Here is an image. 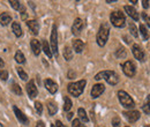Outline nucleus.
Returning <instances> with one entry per match:
<instances>
[{"mask_svg":"<svg viewBox=\"0 0 150 127\" xmlns=\"http://www.w3.org/2000/svg\"><path fill=\"white\" fill-rule=\"evenodd\" d=\"M102 79H104V80H105L109 84H111V86H115V84L119 82V76H118V74L115 72H113V71H104V72H99L98 74L95 75V80L99 81V80H102Z\"/></svg>","mask_w":150,"mask_h":127,"instance_id":"obj_1","label":"nucleus"},{"mask_svg":"<svg viewBox=\"0 0 150 127\" xmlns=\"http://www.w3.org/2000/svg\"><path fill=\"white\" fill-rule=\"evenodd\" d=\"M86 80H81V81H77V82H72L67 86V90L68 92L74 96V97H79L83 90H84V87H86Z\"/></svg>","mask_w":150,"mask_h":127,"instance_id":"obj_2","label":"nucleus"},{"mask_svg":"<svg viewBox=\"0 0 150 127\" xmlns=\"http://www.w3.org/2000/svg\"><path fill=\"white\" fill-rule=\"evenodd\" d=\"M109 35H110V28L106 23H103L97 33V44L99 46H104L109 39Z\"/></svg>","mask_w":150,"mask_h":127,"instance_id":"obj_3","label":"nucleus"},{"mask_svg":"<svg viewBox=\"0 0 150 127\" xmlns=\"http://www.w3.org/2000/svg\"><path fill=\"white\" fill-rule=\"evenodd\" d=\"M118 98H119V102L120 104L125 108V109H133L135 106V103L133 101L131 96L124 90H119L118 91Z\"/></svg>","mask_w":150,"mask_h":127,"instance_id":"obj_4","label":"nucleus"},{"mask_svg":"<svg viewBox=\"0 0 150 127\" xmlns=\"http://www.w3.org/2000/svg\"><path fill=\"white\" fill-rule=\"evenodd\" d=\"M110 21L114 27L117 28H122L125 27L126 24V18L124 15V13H121L120 11H115L111 13V16H110Z\"/></svg>","mask_w":150,"mask_h":127,"instance_id":"obj_5","label":"nucleus"},{"mask_svg":"<svg viewBox=\"0 0 150 127\" xmlns=\"http://www.w3.org/2000/svg\"><path fill=\"white\" fill-rule=\"evenodd\" d=\"M51 51L53 55L58 57V34H57V26L53 24L52 27V33H51Z\"/></svg>","mask_w":150,"mask_h":127,"instance_id":"obj_6","label":"nucleus"},{"mask_svg":"<svg viewBox=\"0 0 150 127\" xmlns=\"http://www.w3.org/2000/svg\"><path fill=\"white\" fill-rule=\"evenodd\" d=\"M121 66H122V71H124V73H125L127 76L133 77V76L135 75V66H134V64L132 62L131 60L125 61Z\"/></svg>","mask_w":150,"mask_h":127,"instance_id":"obj_7","label":"nucleus"},{"mask_svg":"<svg viewBox=\"0 0 150 127\" xmlns=\"http://www.w3.org/2000/svg\"><path fill=\"white\" fill-rule=\"evenodd\" d=\"M13 111H14V113H15V117L18 118V120H19L21 124H23V125H28V124H29V119L27 118V116H25L16 105H13Z\"/></svg>","mask_w":150,"mask_h":127,"instance_id":"obj_8","label":"nucleus"},{"mask_svg":"<svg viewBox=\"0 0 150 127\" xmlns=\"http://www.w3.org/2000/svg\"><path fill=\"white\" fill-rule=\"evenodd\" d=\"M132 52H133V55H134L139 61H143V60H144V52H143V50L141 49L140 45L134 44V45L132 46Z\"/></svg>","mask_w":150,"mask_h":127,"instance_id":"obj_9","label":"nucleus"},{"mask_svg":"<svg viewBox=\"0 0 150 127\" xmlns=\"http://www.w3.org/2000/svg\"><path fill=\"white\" fill-rule=\"evenodd\" d=\"M83 27H84L83 21L81 18H75L74 23L72 26V33L74 35H80L81 31H82V29H83Z\"/></svg>","mask_w":150,"mask_h":127,"instance_id":"obj_10","label":"nucleus"},{"mask_svg":"<svg viewBox=\"0 0 150 127\" xmlns=\"http://www.w3.org/2000/svg\"><path fill=\"white\" fill-rule=\"evenodd\" d=\"M27 92H28L30 98H35L38 95V90L36 84H35V81L31 80V81L28 82V84H27Z\"/></svg>","mask_w":150,"mask_h":127,"instance_id":"obj_11","label":"nucleus"},{"mask_svg":"<svg viewBox=\"0 0 150 127\" xmlns=\"http://www.w3.org/2000/svg\"><path fill=\"white\" fill-rule=\"evenodd\" d=\"M126 119L129 121V123H135L136 120L140 119V112L136 111V110H131V111H127V112H124Z\"/></svg>","mask_w":150,"mask_h":127,"instance_id":"obj_12","label":"nucleus"},{"mask_svg":"<svg viewBox=\"0 0 150 127\" xmlns=\"http://www.w3.org/2000/svg\"><path fill=\"white\" fill-rule=\"evenodd\" d=\"M104 90H105V86H104V84H102V83L95 84L94 87H93V89H91V97H93V98L99 97V96L104 92Z\"/></svg>","mask_w":150,"mask_h":127,"instance_id":"obj_13","label":"nucleus"},{"mask_svg":"<svg viewBox=\"0 0 150 127\" xmlns=\"http://www.w3.org/2000/svg\"><path fill=\"white\" fill-rule=\"evenodd\" d=\"M44 84H45V88L47 89V91H50V94H56L58 91V84L51 79H46Z\"/></svg>","mask_w":150,"mask_h":127,"instance_id":"obj_14","label":"nucleus"},{"mask_svg":"<svg viewBox=\"0 0 150 127\" xmlns=\"http://www.w3.org/2000/svg\"><path fill=\"white\" fill-rule=\"evenodd\" d=\"M27 26H28V28L30 29V31L34 35H38V33H39V23H38L36 20H29V21H27Z\"/></svg>","mask_w":150,"mask_h":127,"instance_id":"obj_15","label":"nucleus"},{"mask_svg":"<svg viewBox=\"0 0 150 127\" xmlns=\"http://www.w3.org/2000/svg\"><path fill=\"white\" fill-rule=\"evenodd\" d=\"M124 8H125L126 13H127L134 21H139V18H139V13L136 12V9H135L134 7H132V6H125Z\"/></svg>","mask_w":150,"mask_h":127,"instance_id":"obj_16","label":"nucleus"},{"mask_svg":"<svg viewBox=\"0 0 150 127\" xmlns=\"http://www.w3.org/2000/svg\"><path fill=\"white\" fill-rule=\"evenodd\" d=\"M30 46H31V50H33V52H34L35 55H38L40 53V43L36 38L30 40Z\"/></svg>","mask_w":150,"mask_h":127,"instance_id":"obj_17","label":"nucleus"},{"mask_svg":"<svg viewBox=\"0 0 150 127\" xmlns=\"http://www.w3.org/2000/svg\"><path fill=\"white\" fill-rule=\"evenodd\" d=\"M73 49L75 50V52L81 53L84 49V43L81 39H74L73 40Z\"/></svg>","mask_w":150,"mask_h":127,"instance_id":"obj_18","label":"nucleus"},{"mask_svg":"<svg viewBox=\"0 0 150 127\" xmlns=\"http://www.w3.org/2000/svg\"><path fill=\"white\" fill-rule=\"evenodd\" d=\"M12 22V16L8 13H2L0 15V24L1 26H8Z\"/></svg>","mask_w":150,"mask_h":127,"instance_id":"obj_19","label":"nucleus"},{"mask_svg":"<svg viewBox=\"0 0 150 127\" xmlns=\"http://www.w3.org/2000/svg\"><path fill=\"white\" fill-rule=\"evenodd\" d=\"M12 31L14 33V35L16 37H21L22 36V29H21V26H20L19 22H13L12 23Z\"/></svg>","mask_w":150,"mask_h":127,"instance_id":"obj_20","label":"nucleus"},{"mask_svg":"<svg viewBox=\"0 0 150 127\" xmlns=\"http://www.w3.org/2000/svg\"><path fill=\"white\" fill-rule=\"evenodd\" d=\"M47 110H49V114L50 116H54L57 113V111H58V106H57V104L54 102L50 101V102H47Z\"/></svg>","mask_w":150,"mask_h":127,"instance_id":"obj_21","label":"nucleus"},{"mask_svg":"<svg viewBox=\"0 0 150 127\" xmlns=\"http://www.w3.org/2000/svg\"><path fill=\"white\" fill-rule=\"evenodd\" d=\"M42 45H43V51H44V53L51 59V58H52V51H51V49H50V45H49L47 40L44 39L43 43H42Z\"/></svg>","mask_w":150,"mask_h":127,"instance_id":"obj_22","label":"nucleus"},{"mask_svg":"<svg viewBox=\"0 0 150 127\" xmlns=\"http://www.w3.org/2000/svg\"><path fill=\"white\" fill-rule=\"evenodd\" d=\"M64 58L67 61H69V60L73 59V52H72V50H71L69 46H65V49H64Z\"/></svg>","mask_w":150,"mask_h":127,"instance_id":"obj_23","label":"nucleus"},{"mask_svg":"<svg viewBox=\"0 0 150 127\" xmlns=\"http://www.w3.org/2000/svg\"><path fill=\"white\" fill-rule=\"evenodd\" d=\"M77 113H79V117H80V119H81L83 123H87V121H89V118H88V116H87V113H86L84 109L80 108V109L77 110Z\"/></svg>","mask_w":150,"mask_h":127,"instance_id":"obj_24","label":"nucleus"},{"mask_svg":"<svg viewBox=\"0 0 150 127\" xmlns=\"http://www.w3.org/2000/svg\"><path fill=\"white\" fill-rule=\"evenodd\" d=\"M14 59H15L16 62H19V64H24V62H25V58H24V55H23V53H22L21 51H16Z\"/></svg>","mask_w":150,"mask_h":127,"instance_id":"obj_25","label":"nucleus"},{"mask_svg":"<svg viewBox=\"0 0 150 127\" xmlns=\"http://www.w3.org/2000/svg\"><path fill=\"white\" fill-rule=\"evenodd\" d=\"M64 99H65V104H64V110H65L66 112H68L69 110L72 109V105H73V104H72V101H71V98H69V97H67V96H66V97H65Z\"/></svg>","mask_w":150,"mask_h":127,"instance_id":"obj_26","label":"nucleus"},{"mask_svg":"<svg viewBox=\"0 0 150 127\" xmlns=\"http://www.w3.org/2000/svg\"><path fill=\"white\" fill-rule=\"evenodd\" d=\"M140 31H141L142 37H143L144 40H147V39L149 38V33H148V30H147V28H146L144 24H141V26H140Z\"/></svg>","mask_w":150,"mask_h":127,"instance_id":"obj_27","label":"nucleus"},{"mask_svg":"<svg viewBox=\"0 0 150 127\" xmlns=\"http://www.w3.org/2000/svg\"><path fill=\"white\" fill-rule=\"evenodd\" d=\"M142 110L146 112V114H150V95L147 97L146 103H144V105L142 106Z\"/></svg>","mask_w":150,"mask_h":127,"instance_id":"obj_28","label":"nucleus"},{"mask_svg":"<svg viewBox=\"0 0 150 127\" xmlns=\"http://www.w3.org/2000/svg\"><path fill=\"white\" fill-rule=\"evenodd\" d=\"M12 90H13L14 94H16L18 96L22 95V89H21V87H20L18 83H12Z\"/></svg>","mask_w":150,"mask_h":127,"instance_id":"obj_29","label":"nucleus"},{"mask_svg":"<svg viewBox=\"0 0 150 127\" xmlns=\"http://www.w3.org/2000/svg\"><path fill=\"white\" fill-rule=\"evenodd\" d=\"M115 55H117L118 58H124V57H126V50H125L122 46H120V48L115 51Z\"/></svg>","mask_w":150,"mask_h":127,"instance_id":"obj_30","label":"nucleus"},{"mask_svg":"<svg viewBox=\"0 0 150 127\" xmlns=\"http://www.w3.org/2000/svg\"><path fill=\"white\" fill-rule=\"evenodd\" d=\"M18 73H19V76L23 81H27V80H28V74L24 72L21 67H18Z\"/></svg>","mask_w":150,"mask_h":127,"instance_id":"obj_31","label":"nucleus"},{"mask_svg":"<svg viewBox=\"0 0 150 127\" xmlns=\"http://www.w3.org/2000/svg\"><path fill=\"white\" fill-rule=\"evenodd\" d=\"M129 30H131V34L133 35L134 37H136L137 38V36H139V34H137V29H136V27H135V24L134 23H129Z\"/></svg>","mask_w":150,"mask_h":127,"instance_id":"obj_32","label":"nucleus"},{"mask_svg":"<svg viewBox=\"0 0 150 127\" xmlns=\"http://www.w3.org/2000/svg\"><path fill=\"white\" fill-rule=\"evenodd\" d=\"M9 4H11V6L14 8V9H20V7H21V2L18 1V0H9Z\"/></svg>","mask_w":150,"mask_h":127,"instance_id":"obj_33","label":"nucleus"},{"mask_svg":"<svg viewBox=\"0 0 150 127\" xmlns=\"http://www.w3.org/2000/svg\"><path fill=\"white\" fill-rule=\"evenodd\" d=\"M35 109H36V112H37L38 114H42V112H43V105H42L40 102H35Z\"/></svg>","mask_w":150,"mask_h":127,"instance_id":"obj_34","label":"nucleus"},{"mask_svg":"<svg viewBox=\"0 0 150 127\" xmlns=\"http://www.w3.org/2000/svg\"><path fill=\"white\" fill-rule=\"evenodd\" d=\"M72 126L73 127H86L84 124H82V121L80 119H74L73 123H72Z\"/></svg>","mask_w":150,"mask_h":127,"instance_id":"obj_35","label":"nucleus"},{"mask_svg":"<svg viewBox=\"0 0 150 127\" xmlns=\"http://www.w3.org/2000/svg\"><path fill=\"white\" fill-rule=\"evenodd\" d=\"M0 79L4 80V81H6L8 79V72L5 71V70H0Z\"/></svg>","mask_w":150,"mask_h":127,"instance_id":"obj_36","label":"nucleus"},{"mask_svg":"<svg viewBox=\"0 0 150 127\" xmlns=\"http://www.w3.org/2000/svg\"><path fill=\"white\" fill-rule=\"evenodd\" d=\"M112 126L113 127H121V123H120V119L118 117H114L112 119Z\"/></svg>","mask_w":150,"mask_h":127,"instance_id":"obj_37","label":"nucleus"},{"mask_svg":"<svg viewBox=\"0 0 150 127\" xmlns=\"http://www.w3.org/2000/svg\"><path fill=\"white\" fill-rule=\"evenodd\" d=\"M142 18L147 22V24H148V27H150V18L146 14V13H142Z\"/></svg>","mask_w":150,"mask_h":127,"instance_id":"obj_38","label":"nucleus"},{"mask_svg":"<svg viewBox=\"0 0 150 127\" xmlns=\"http://www.w3.org/2000/svg\"><path fill=\"white\" fill-rule=\"evenodd\" d=\"M142 6H143V8H146V9H147V8L149 7V1L143 0V1H142Z\"/></svg>","mask_w":150,"mask_h":127,"instance_id":"obj_39","label":"nucleus"},{"mask_svg":"<svg viewBox=\"0 0 150 127\" xmlns=\"http://www.w3.org/2000/svg\"><path fill=\"white\" fill-rule=\"evenodd\" d=\"M56 127H67V126H65L60 120H57L56 121Z\"/></svg>","mask_w":150,"mask_h":127,"instance_id":"obj_40","label":"nucleus"},{"mask_svg":"<svg viewBox=\"0 0 150 127\" xmlns=\"http://www.w3.org/2000/svg\"><path fill=\"white\" fill-rule=\"evenodd\" d=\"M35 127H45V125H44V123H43V121H38L37 125H36Z\"/></svg>","mask_w":150,"mask_h":127,"instance_id":"obj_41","label":"nucleus"},{"mask_svg":"<svg viewBox=\"0 0 150 127\" xmlns=\"http://www.w3.org/2000/svg\"><path fill=\"white\" fill-rule=\"evenodd\" d=\"M72 118H73V112H68V114H67V119L71 120Z\"/></svg>","mask_w":150,"mask_h":127,"instance_id":"obj_42","label":"nucleus"},{"mask_svg":"<svg viewBox=\"0 0 150 127\" xmlns=\"http://www.w3.org/2000/svg\"><path fill=\"white\" fill-rule=\"evenodd\" d=\"M5 66V62H4V60L0 58V67H4Z\"/></svg>","mask_w":150,"mask_h":127,"instance_id":"obj_43","label":"nucleus"},{"mask_svg":"<svg viewBox=\"0 0 150 127\" xmlns=\"http://www.w3.org/2000/svg\"><path fill=\"white\" fill-rule=\"evenodd\" d=\"M51 127H56V126H54V125H53V124H52V125H51Z\"/></svg>","mask_w":150,"mask_h":127,"instance_id":"obj_44","label":"nucleus"},{"mask_svg":"<svg viewBox=\"0 0 150 127\" xmlns=\"http://www.w3.org/2000/svg\"><path fill=\"white\" fill-rule=\"evenodd\" d=\"M0 127H4V126H2V125H1V124H0Z\"/></svg>","mask_w":150,"mask_h":127,"instance_id":"obj_45","label":"nucleus"},{"mask_svg":"<svg viewBox=\"0 0 150 127\" xmlns=\"http://www.w3.org/2000/svg\"><path fill=\"white\" fill-rule=\"evenodd\" d=\"M146 127H149V126H146Z\"/></svg>","mask_w":150,"mask_h":127,"instance_id":"obj_46","label":"nucleus"},{"mask_svg":"<svg viewBox=\"0 0 150 127\" xmlns=\"http://www.w3.org/2000/svg\"><path fill=\"white\" fill-rule=\"evenodd\" d=\"M126 127H128V126H126Z\"/></svg>","mask_w":150,"mask_h":127,"instance_id":"obj_47","label":"nucleus"}]
</instances>
